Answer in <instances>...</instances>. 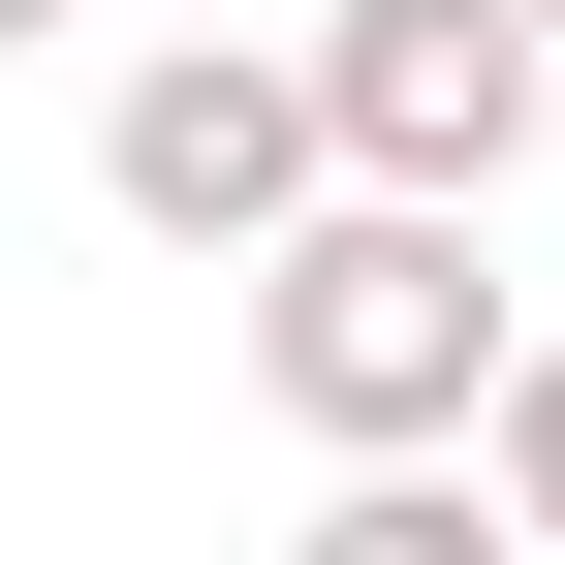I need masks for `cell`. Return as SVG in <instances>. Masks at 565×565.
I'll list each match as a JSON object with an SVG mask.
<instances>
[{"label": "cell", "instance_id": "obj_1", "mask_svg": "<svg viewBox=\"0 0 565 565\" xmlns=\"http://www.w3.org/2000/svg\"><path fill=\"white\" fill-rule=\"evenodd\" d=\"M503 282H471V221H408V189H315V221L252 252V377H282V440H345V471H440L471 408H503Z\"/></svg>", "mask_w": 565, "mask_h": 565}, {"label": "cell", "instance_id": "obj_2", "mask_svg": "<svg viewBox=\"0 0 565 565\" xmlns=\"http://www.w3.org/2000/svg\"><path fill=\"white\" fill-rule=\"evenodd\" d=\"M282 95H315V189L471 221V189L534 158V95H565V63L503 32V0H315V32H282Z\"/></svg>", "mask_w": 565, "mask_h": 565}, {"label": "cell", "instance_id": "obj_3", "mask_svg": "<svg viewBox=\"0 0 565 565\" xmlns=\"http://www.w3.org/2000/svg\"><path fill=\"white\" fill-rule=\"evenodd\" d=\"M95 189H126V221H158V252H282V221H315V95H282V63L252 32H189V63H126V126H95Z\"/></svg>", "mask_w": 565, "mask_h": 565}, {"label": "cell", "instance_id": "obj_4", "mask_svg": "<svg viewBox=\"0 0 565 565\" xmlns=\"http://www.w3.org/2000/svg\"><path fill=\"white\" fill-rule=\"evenodd\" d=\"M282 565H503V503H471V471H345Z\"/></svg>", "mask_w": 565, "mask_h": 565}, {"label": "cell", "instance_id": "obj_5", "mask_svg": "<svg viewBox=\"0 0 565 565\" xmlns=\"http://www.w3.org/2000/svg\"><path fill=\"white\" fill-rule=\"evenodd\" d=\"M471 503H503V565H565V345H503V471Z\"/></svg>", "mask_w": 565, "mask_h": 565}, {"label": "cell", "instance_id": "obj_6", "mask_svg": "<svg viewBox=\"0 0 565 565\" xmlns=\"http://www.w3.org/2000/svg\"><path fill=\"white\" fill-rule=\"evenodd\" d=\"M32 32H63V0H0V63H32Z\"/></svg>", "mask_w": 565, "mask_h": 565}, {"label": "cell", "instance_id": "obj_7", "mask_svg": "<svg viewBox=\"0 0 565 565\" xmlns=\"http://www.w3.org/2000/svg\"><path fill=\"white\" fill-rule=\"evenodd\" d=\"M503 32H534V63H565V0H503Z\"/></svg>", "mask_w": 565, "mask_h": 565}, {"label": "cell", "instance_id": "obj_8", "mask_svg": "<svg viewBox=\"0 0 565 565\" xmlns=\"http://www.w3.org/2000/svg\"><path fill=\"white\" fill-rule=\"evenodd\" d=\"M534 126H565V95H534Z\"/></svg>", "mask_w": 565, "mask_h": 565}]
</instances>
